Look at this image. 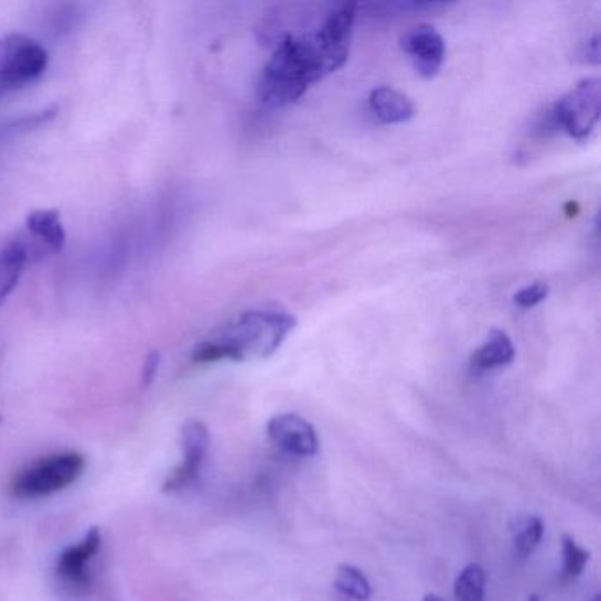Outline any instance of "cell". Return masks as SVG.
Returning <instances> with one entry per match:
<instances>
[{
	"label": "cell",
	"instance_id": "1",
	"mask_svg": "<svg viewBox=\"0 0 601 601\" xmlns=\"http://www.w3.org/2000/svg\"><path fill=\"white\" fill-rule=\"evenodd\" d=\"M347 55L350 43L321 26L311 35H285L259 75V101L268 108L293 105L309 85L343 67Z\"/></svg>",
	"mask_w": 601,
	"mask_h": 601
},
{
	"label": "cell",
	"instance_id": "12",
	"mask_svg": "<svg viewBox=\"0 0 601 601\" xmlns=\"http://www.w3.org/2000/svg\"><path fill=\"white\" fill-rule=\"evenodd\" d=\"M371 111L385 124L408 122L415 117V106L408 97L391 87L374 88L369 96Z\"/></svg>",
	"mask_w": 601,
	"mask_h": 601
},
{
	"label": "cell",
	"instance_id": "19",
	"mask_svg": "<svg viewBox=\"0 0 601 601\" xmlns=\"http://www.w3.org/2000/svg\"><path fill=\"white\" fill-rule=\"evenodd\" d=\"M159 364H161V355L158 352H150L147 355L146 362H143V369H141V385L149 387L158 376Z\"/></svg>",
	"mask_w": 601,
	"mask_h": 601
},
{
	"label": "cell",
	"instance_id": "11",
	"mask_svg": "<svg viewBox=\"0 0 601 601\" xmlns=\"http://www.w3.org/2000/svg\"><path fill=\"white\" fill-rule=\"evenodd\" d=\"M29 256H31L29 244L22 237L8 242L0 249V305L17 288L18 281L25 270Z\"/></svg>",
	"mask_w": 601,
	"mask_h": 601
},
{
	"label": "cell",
	"instance_id": "4",
	"mask_svg": "<svg viewBox=\"0 0 601 601\" xmlns=\"http://www.w3.org/2000/svg\"><path fill=\"white\" fill-rule=\"evenodd\" d=\"M600 111L601 82L598 78H584L554 105L552 119L571 138L584 141L593 135Z\"/></svg>",
	"mask_w": 601,
	"mask_h": 601
},
{
	"label": "cell",
	"instance_id": "7",
	"mask_svg": "<svg viewBox=\"0 0 601 601\" xmlns=\"http://www.w3.org/2000/svg\"><path fill=\"white\" fill-rule=\"evenodd\" d=\"M182 461L163 483L164 492H179L196 482L211 448L208 427L200 420H190L181 430Z\"/></svg>",
	"mask_w": 601,
	"mask_h": 601
},
{
	"label": "cell",
	"instance_id": "15",
	"mask_svg": "<svg viewBox=\"0 0 601 601\" xmlns=\"http://www.w3.org/2000/svg\"><path fill=\"white\" fill-rule=\"evenodd\" d=\"M487 573L479 562H471L457 576L453 584L455 601H485Z\"/></svg>",
	"mask_w": 601,
	"mask_h": 601
},
{
	"label": "cell",
	"instance_id": "5",
	"mask_svg": "<svg viewBox=\"0 0 601 601\" xmlns=\"http://www.w3.org/2000/svg\"><path fill=\"white\" fill-rule=\"evenodd\" d=\"M46 67L49 52L37 41L23 34L6 35L0 41V93L31 84Z\"/></svg>",
	"mask_w": 601,
	"mask_h": 601
},
{
	"label": "cell",
	"instance_id": "23",
	"mask_svg": "<svg viewBox=\"0 0 601 601\" xmlns=\"http://www.w3.org/2000/svg\"><path fill=\"white\" fill-rule=\"evenodd\" d=\"M593 601H601L600 597H598V594H597V597L593 598Z\"/></svg>",
	"mask_w": 601,
	"mask_h": 601
},
{
	"label": "cell",
	"instance_id": "6",
	"mask_svg": "<svg viewBox=\"0 0 601 601\" xmlns=\"http://www.w3.org/2000/svg\"><path fill=\"white\" fill-rule=\"evenodd\" d=\"M101 532L90 527L78 541L58 554L55 576L71 593H87L93 586V561L101 549Z\"/></svg>",
	"mask_w": 601,
	"mask_h": 601
},
{
	"label": "cell",
	"instance_id": "22",
	"mask_svg": "<svg viewBox=\"0 0 601 601\" xmlns=\"http://www.w3.org/2000/svg\"><path fill=\"white\" fill-rule=\"evenodd\" d=\"M529 601H540V600H538V597H532L529 598Z\"/></svg>",
	"mask_w": 601,
	"mask_h": 601
},
{
	"label": "cell",
	"instance_id": "9",
	"mask_svg": "<svg viewBox=\"0 0 601 601\" xmlns=\"http://www.w3.org/2000/svg\"><path fill=\"white\" fill-rule=\"evenodd\" d=\"M400 46L408 53L418 75L432 78L443 66L447 44L434 26L417 25L400 37Z\"/></svg>",
	"mask_w": 601,
	"mask_h": 601
},
{
	"label": "cell",
	"instance_id": "17",
	"mask_svg": "<svg viewBox=\"0 0 601 601\" xmlns=\"http://www.w3.org/2000/svg\"><path fill=\"white\" fill-rule=\"evenodd\" d=\"M562 571L561 576L565 580H576L577 577L584 573L588 567L591 552L584 547L577 544L576 538L570 535L562 536Z\"/></svg>",
	"mask_w": 601,
	"mask_h": 601
},
{
	"label": "cell",
	"instance_id": "18",
	"mask_svg": "<svg viewBox=\"0 0 601 601\" xmlns=\"http://www.w3.org/2000/svg\"><path fill=\"white\" fill-rule=\"evenodd\" d=\"M549 285L545 282H535V285L526 286L523 290L517 291L514 297V302L520 309L536 308L538 303L544 302L549 297Z\"/></svg>",
	"mask_w": 601,
	"mask_h": 601
},
{
	"label": "cell",
	"instance_id": "3",
	"mask_svg": "<svg viewBox=\"0 0 601 601\" xmlns=\"http://www.w3.org/2000/svg\"><path fill=\"white\" fill-rule=\"evenodd\" d=\"M85 464V457L71 450L41 457L14 476L9 491L18 500L53 496L73 485L84 474Z\"/></svg>",
	"mask_w": 601,
	"mask_h": 601
},
{
	"label": "cell",
	"instance_id": "13",
	"mask_svg": "<svg viewBox=\"0 0 601 601\" xmlns=\"http://www.w3.org/2000/svg\"><path fill=\"white\" fill-rule=\"evenodd\" d=\"M26 228L53 253H61L66 246V229L57 211L32 212L26 217Z\"/></svg>",
	"mask_w": 601,
	"mask_h": 601
},
{
	"label": "cell",
	"instance_id": "2",
	"mask_svg": "<svg viewBox=\"0 0 601 601\" xmlns=\"http://www.w3.org/2000/svg\"><path fill=\"white\" fill-rule=\"evenodd\" d=\"M297 318L279 309L247 311L219 330V334L200 344L193 353L198 364L219 361H259L268 358L281 347Z\"/></svg>",
	"mask_w": 601,
	"mask_h": 601
},
{
	"label": "cell",
	"instance_id": "14",
	"mask_svg": "<svg viewBox=\"0 0 601 601\" xmlns=\"http://www.w3.org/2000/svg\"><path fill=\"white\" fill-rule=\"evenodd\" d=\"M545 524L538 515H527L517 520L514 529V554L518 561H526L544 538Z\"/></svg>",
	"mask_w": 601,
	"mask_h": 601
},
{
	"label": "cell",
	"instance_id": "16",
	"mask_svg": "<svg viewBox=\"0 0 601 601\" xmlns=\"http://www.w3.org/2000/svg\"><path fill=\"white\" fill-rule=\"evenodd\" d=\"M335 589L343 597L352 598L355 601H369L373 597V588L364 571L353 565H341L335 571Z\"/></svg>",
	"mask_w": 601,
	"mask_h": 601
},
{
	"label": "cell",
	"instance_id": "20",
	"mask_svg": "<svg viewBox=\"0 0 601 601\" xmlns=\"http://www.w3.org/2000/svg\"><path fill=\"white\" fill-rule=\"evenodd\" d=\"M582 57L591 64H598L600 62V35L594 34L588 43L584 44L582 50Z\"/></svg>",
	"mask_w": 601,
	"mask_h": 601
},
{
	"label": "cell",
	"instance_id": "8",
	"mask_svg": "<svg viewBox=\"0 0 601 601\" xmlns=\"http://www.w3.org/2000/svg\"><path fill=\"white\" fill-rule=\"evenodd\" d=\"M267 434L273 444L294 457H314L320 452V438L311 421L297 412H282L270 418Z\"/></svg>",
	"mask_w": 601,
	"mask_h": 601
},
{
	"label": "cell",
	"instance_id": "21",
	"mask_svg": "<svg viewBox=\"0 0 601 601\" xmlns=\"http://www.w3.org/2000/svg\"><path fill=\"white\" fill-rule=\"evenodd\" d=\"M423 601H444L443 598L438 597V594H427L426 598H423Z\"/></svg>",
	"mask_w": 601,
	"mask_h": 601
},
{
	"label": "cell",
	"instance_id": "10",
	"mask_svg": "<svg viewBox=\"0 0 601 601\" xmlns=\"http://www.w3.org/2000/svg\"><path fill=\"white\" fill-rule=\"evenodd\" d=\"M514 361L515 346L512 339L503 330H492L485 343L471 355L470 371L473 374L491 373Z\"/></svg>",
	"mask_w": 601,
	"mask_h": 601
}]
</instances>
